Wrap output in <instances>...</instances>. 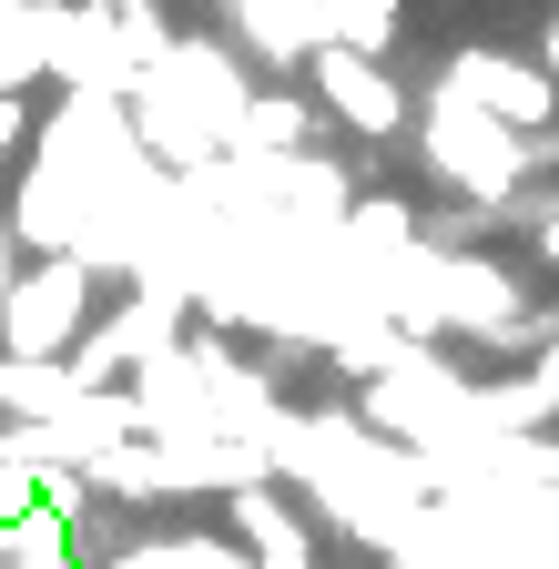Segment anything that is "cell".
Here are the masks:
<instances>
[{"label":"cell","instance_id":"obj_1","mask_svg":"<svg viewBox=\"0 0 559 569\" xmlns=\"http://www.w3.org/2000/svg\"><path fill=\"white\" fill-rule=\"evenodd\" d=\"M428 163H438V183L468 193V203H519V183H529V132L499 122V112H478L468 92L438 82V102H428Z\"/></svg>","mask_w":559,"mask_h":569},{"label":"cell","instance_id":"obj_2","mask_svg":"<svg viewBox=\"0 0 559 569\" xmlns=\"http://www.w3.org/2000/svg\"><path fill=\"white\" fill-rule=\"evenodd\" d=\"M92 254H61V264H31L0 306V346L11 356H72L82 346V316H92Z\"/></svg>","mask_w":559,"mask_h":569},{"label":"cell","instance_id":"obj_3","mask_svg":"<svg viewBox=\"0 0 559 569\" xmlns=\"http://www.w3.org/2000/svg\"><path fill=\"white\" fill-rule=\"evenodd\" d=\"M448 92H468L478 112H499V122H519V132H549L559 71H549V61H509V51H458V61H448Z\"/></svg>","mask_w":559,"mask_h":569},{"label":"cell","instance_id":"obj_4","mask_svg":"<svg viewBox=\"0 0 559 569\" xmlns=\"http://www.w3.org/2000/svg\"><path fill=\"white\" fill-rule=\"evenodd\" d=\"M306 61H316V92H326V112H336L346 132H377V142L407 132V92L387 82L377 51H336V41H326V51H306Z\"/></svg>","mask_w":559,"mask_h":569},{"label":"cell","instance_id":"obj_5","mask_svg":"<svg viewBox=\"0 0 559 569\" xmlns=\"http://www.w3.org/2000/svg\"><path fill=\"white\" fill-rule=\"evenodd\" d=\"M92 387L72 377V356H11L0 346V407L11 417H72Z\"/></svg>","mask_w":559,"mask_h":569},{"label":"cell","instance_id":"obj_6","mask_svg":"<svg viewBox=\"0 0 559 569\" xmlns=\"http://www.w3.org/2000/svg\"><path fill=\"white\" fill-rule=\"evenodd\" d=\"M539 417H559V336H539L529 377L478 387V427H539Z\"/></svg>","mask_w":559,"mask_h":569},{"label":"cell","instance_id":"obj_7","mask_svg":"<svg viewBox=\"0 0 559 569\" xmlns=\"http://www.w3.org/2000/svg\"><path fill=\"white\" fill-rule=\"evenodd\" d=\"M397 11L407 0H316V51L336 41V51H397Z\"/></svg>","mask_w":559,"mask_h":569},{"label":"cell","instance_id":"obj_8","mask_svg":"<svg viewBox=\"0 0 559 569\" xmlns=\"http://www.w3.org/2000/svg\"><path fill=\"white\" fill-rule=\"evenodd\" d=\"M306 132H316V102L254 92V112H244V142H254V153H306Z\"/></svg>","mask_w":559,"mask_h":569},{"label":"cell","instance_id":"obj_9","mask_svg":"<svg viewBox=\"0 0 559 569\" xmlns=\"http://www.w3.org/2000/svg\"><path fill=\"white\" fill-rule=\"evenodd\" d=\"M346 234H357V244H387V254H417V244H428V234H417V213H407V203H387V193L346 203Z\"/></svg>","mask_w":559,"mask_h":569},{"label":"cell","instance_id":"obj_10","mask_svg":"<svg viewBox=\"0 0 559 569\" xmlns=\"http://www.w3.org/2000/svg\"><path fill=\"white\" fill-rule=\"evenodd\" d=\"M21 132H31V102H21V92H0V163L21 153Z\"/></svg>","mask_w":559,"mask_h":569},{"label":"cell","instance_id":"obj_11","mask_svg":"<svg viewBox=\"0 0 559 569\" xmlns=\"http://www.w3.org/2000/svg\"><path fill=\"white\" fill-rule=\"evenodd\" d=\"M529 254H539V264H559V203H539V234H529Z\"/></svg>","mask_w":559,"mask_h":569},{"label":"cell","instance_id":"obj_12","mask_svg":"<svg viewBox=\"0 0 559 569\" xmlns=\"http://www.w3.org/2000/svg\"><path fill=\"white\" fill-rule=\"evenodd\" d=\"M11 254H21V244L0 234V306H11V284H21V264H11Z\"/></svg>","mask_w":559,"mask_h":569}]
</instances>
